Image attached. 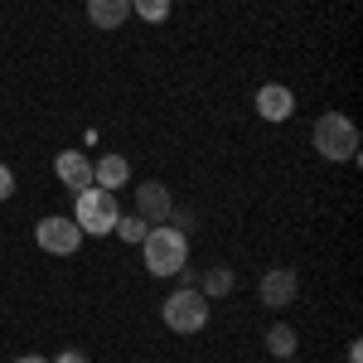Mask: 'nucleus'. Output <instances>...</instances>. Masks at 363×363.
<instances>
[{
	"label": "nucleus",
	"instance_id": "f257e3e1",
	"mask_svg": "<svg viewBox=\"0 0 363 363\" xmlns=\"http://www.w3.org/2000/svg\"><path fill=\"white\" fill-rule=\"evenodd\" d=\"M140 247H145V272L150 277H174V272L189 267V238L179 228H165V223L150 228L140 238Z\"/></svg>",
	"mask_w": 363,
	"mask_h": 363
},
{
	"label": "nucleus",
	"instance_id": "f03ea898",
	"mask_svg": "<svg viewBox=\"0 0 363 363\" xmlns=\"http://www.w3.org/2000/svg\"><path fill=\"white\" fill-rule=\"evenodd\" d=\"M315 150L325 160H354L359 155V126L344 112H325L315 121Z\"/></svg>",
	"mask_w": 363,
	"mask_h": 363
},
{
	"label": "nucleus",
	"instance_id": "7ed1b4c3",
	"mask_svg": "<svg viewBox=\"0 0 363 363\" xmlns=\"http://www.w3.org/2000/svg\"><path fill=\"white\" fill-rule=\"evenodd\" d=\"M116 218H121V208H116V194L112 189H97V184H87L83 194H78V203H73V223L83 228V233H112Z\"/></svg>",
	"mask_w": 363,
	"mask_h": 363
},
{
	"label": "nucleus",
	"instance_id": "20e7f679",
	"mask_svg": "<svg viewBox=\"0 0 363 363\" xmlns=\"http://www.w3.org/2000/svg\"><path fill=\"white\" fill-rule=\"evenodd\" d=\"M160 315H165V325L174 330V335H199V330L208 325V301L199 296L194 286H184V291H174V296H165V306H160Z\"/></svg>",
	"mask_w": 363,
	"mask_h": 363
},
{
	"label": "nucleus",
	"instance_id": "39448f33",
	"mask_svg": "<svg viewBox=\"0 0 363 363\" xmlns=\"http://www.w3.org/2000/svg\"><path fill=\"white\" fill-rule=\"evenodd\" d=\"M34 242L44 252H54V257H73L78 242H83V228L73 223V218H63V213H49V218L34 223Z\"/></svg>",
	"mask_w": 363,
	"mask_h": 363
},
{
	"label": "nucleus",
	"instance_id": "423d86ee",
	"mask_svg": "<svg viewBox=\"0 0 363 363\" xmlns=\"http://www.w3.org/2000/svg\"><path fill=\"white\" fill-rule=\"evenodd\" d=\"M136 213L145 218V223H169V213H174V199H169V189L160 184V179H145V184H136Z\"/></svg>",
	"mask_w": 363,
	"mask_h": 363
},
{
	"label": "nucleus",
	"instance_id": "0eeeda50",
	"mask_svg": "<svg viewBox=\"0 0 363 363\" xmlns=\"http://www.w3.org/2000/svg\"><path fill=\"white\" fill-rule=\"evenodd\" d=\"M296 296H301V277H296L291 267H272V272L262 277V306L281 310V306H291Z\"/></svg>",
	"mask_w": 363,
	"mask_h": 363
},
{
	"label": "nucleus",
	"instance_id": "6e6552de",
	"mask_svg": "<svg viewBox=\"0 0 363 363\" xmlns=\"http://www.w3.org/2000/svg\"><path fill=\"white\" fill-rule=\"evenodd\" d=\"M291 112H296V92L286 83H262L257 87V116H262V121H286Z\"/></svg>",
	"mask_w": 363,
	"mask_h": 363
},
{
	"label": "nucleus",
	"instance_id": "1a4fd4ad",
	"mask_svg": "<svg viewBox=\"0 0 363 363\" xmlns=\"http://www.w3.org/2000/svg\"><path fill=\"white\" fill-rule=\"evenodd\" d=\"M54 174L63 179V189H73V194H83L87 184H92V160H87L83 150H63L54 160Z\"/></svg>",
	"mask_w": 363,
	"mask_h": 363
},
{
	"label": "nucleus",
	"instance_id": "9d476101",
	"mask_svg": "<svg viewBox=\"0 0 363 363\" xmlns=\"http://www.w3.org/2000/svg\"><path fill=\"white\" fill-rule=\"evenodd\" d=\"M126 179H131V160H126V155H102V160H92V184H97V189H112L116 194Z\"/></svg>",
	"mask_w": 363,
	"mask_h": 363
},
{
	"label": "nucleus",
	"instance_id": "9b49d317",
	"mask_svg": "<svg viewBox=\"0 0 363 363\" xmlns=\"http://www.w3.org/2000/svg\"><path fill=\"white\" fill-rule=\"evenodd\" d=\"M131 15V0H87V20L97 29H121Z\"/></svg>",
	"mask_w": 363,
	"mask_h": 363
},
{
	"label": "nucleus",
	"instance_id": "f8f14e48",
	"mask_svg": "<svg viewBox=\"0 0 363 363\" xmlns=\"http://www.w3.org/2000/svg\"><path fill=\"white\" fill-rule=\"evenodd\" d=\"M228 291H233V272H228V267L203 272V281H199V296H203V301H218V296H228Z\"/></svg>",
	"mask_w": 363,
	"mask_h": 363
},
{
	"label": "nucleus",
	"instance_id": "ddd939ff",
	"mask_svg": "<svg viewBox=\"0 0 363 363\" xmlns=\"http://www.w3.org/2000/svg\"><path fill=\"white\" fill-rule=\"evenodd\" d=\"M296 344H301V339H296L291 325H272V330H267V349H272L277 359H291V354H296Z\"/></svg>",
	"mask_w": 363,
	"mask_h": 363
},
{
	"label": "nucleus",
	"instance_id": "4468645a",
	"mask_svg": "<svg viewBox=\"0 0 363 363\" xmlns=\"http://www.w3.org/2000/svg\"><path fill=\"white\" fill-rule=\"evenodd\" d=\"M131 15L150 20V25H160V20H169V0H131Z\"/></svg>",
	"mask_w": 363,
	"mask_h": 363
},
{
	"label": "nucleus",
	"instance_id": "2eb2a0df",
	"mask_svg": "<svg viewBox=\"0 0 363 363\" xmlns=\"http://www.w3.org/2000/svg\"><path fill=\"white\" fill-rule=\"evenodd\" d=\"M116 238H121V242H140V238H145V233H150V223H145V218H116V228H112Z\"/></svg>",
	"mask_w": 363,
	"mask_h": 363
},
{
	"label": "nucleus",
	"instance_id": "dca6fc26",
	"mask_svg": "<svg viewBox=\"0 0 363 363\" xmlns=\"http://www.w3.org/2000/svg\"><path fill=\"white\" fill-rule=\"evenodd\" d=\"M169 218L179 223V233H184V238H189V233H194V228H199V218H194V213H189V208H184V213H169Z\"/></svg>",
	"mask_w": 363,
	"mask_h": 363
},
{
	"label": "nucleus",
	"instance_id": "f3484780",
	"mask_svg": "<svg viewBox=\"0 0 363 363\" xmlns=\"http://www.w3.org/2000/svg\"><path fill=\"white\" fill-rule=\"evenodd\" d=\"M15 194V174H10V165H0V199Z\"/></svg>",
	"mask_w": 363,
	"mask_h": 363
},
{
	"label": "nucleus",
	"instance_id": "a211bd4d",
	"mask_svg": "<svg viewBox=\"0 0 363 363\" xmlns=\"http://www.w3.org/2000/svg\"><path fill=\"white\" fill-rule=\"evenodd\" d=\"M54 363H92V359H87L83 349H63V354H58V359H54Z\"/></svg>",
	"mask_w": 363,
	"mask_h": 363
},
{
	"label": "nucleus",
	"instance_id": "6ab92c4d",
	"mask_svg": "<svg viewBox=\"0 0 363 363\" xmlns=\"http://www.w3.org/2000/svg\"><path fill=\"white\" fill-rule=\"evenodd\" d=\"M15 363H49V359H39V354H25V359H15Z\"/></svg>",
	"mask_w": 363,
	"mask_h": 363
},
{
	"label": "nucleus",
	"instance_id": "aec40b11",
	"mask_svg": "<svg viewBox=\"0 0 363 363\" xmlns=\"http://www.w3.org/2000/svg\"><path fill=\"white\" fill-rule=\"evenodd\" d=\"M286 363H291V359H286Z\"/></svg>",
	"mask_w": 363,
	"mask_h": 363
}]
</instances>
